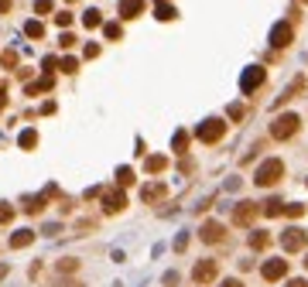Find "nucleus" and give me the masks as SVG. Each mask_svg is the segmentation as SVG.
<instances>
[{
    "instance_id": "1",
    "label": "nucleus",
    "mask_w": 308,
    "mask_h": 287,
    "mask_svg": "<svg viewBox=\"0 0 308 287\" xmlns=\"http://www.w3.org/2000/svg\"><path fill=\"white\" fill-rule=\"evenodd\" d=\"M281 174H284V164H281L277 157H267V161L257 168L253 181H257L260 188H270V185H277V181H281Z\"/></svg>"
},
{
    "instance_id": "2",
    "label": "nucleus",
    "mask_w": 308,
    "mask_h": 287,
    "mask_svg": "<svg viewBox=\"0 0 308 287\" xmlns=\"http://www.w3.org/2000/svg\"><path fill=\"white\" fill-rule=\"evenodd\" d=\"M298 127H301L298 113H281L274 123H270V137H274V140H288V137L298 134Z\"/></svg>"
},
{
    "instance_id": "3",
    "label": "nucleus",
    "mask_w": 308,
    "mask_h": 287,
    "mask_svg": "<svg viewBox=\"0 0 308 287\" xmlns=\"http://www.w3.org/2000/svg\"><path fill=\"white\" fill-rule=\"evenodd\" d=\"M223 134H226V123H223V120H216V116H212V120H202V123L195 127V137H199L202 144H216Z\"/></svg>"
},
{
    "instance_id": "4",
    "label": "nucleus",
    "mask_w": 308,
    "mask_h": 287,
    "mask_svg": "<svg viewBox=\"0 0 308 287\" xmlns=\"http://www.w3.org/2000/svg\"><path fill=\"white\" fill-rule=\"evenodd\" d=\"M216 277H219V263H216V260H199V263H195L192 280H195L199 287H202V284H212Z\"/></svg>"
},
{
    "instance_id": "5",
    "label": "nucleus",
    "mask_w": 308,
    "mask_h": 287,
    "mask_svg": "<svg viewBox=\"0 0 308 287\" xmlns=\"http://www.w3.org/2000/svg\"><path fill=\"white\" fill-rule=\"evenodd\" d=\"M308 243V232L305 229H298V226H291V229L281 232V246L288 249V253H298V249H305Z\"/></svg>"
},
{
    "instance_id": "6",
    "label": "nucleus",
    "mask_w": 308,
    "mask_h": 287,
    "mask_svg": "<svg viewBox=\"0 0 308 287\" xmlns=\"http://www.w3.org/2000/svg\"><path fill=\"white\" fill-rule=\"evenodd\" d=\"M123 205H127V195H123V188H110V191H103V212H106V215H116V212H123Z\"/></svg>"
},
{
    "instance_id": "7",
    "label": "nucleus",
    "mask_w": 308,
    "mask_h": 287,
    "mask_svg": "<svg viewBox=\"0 0 308 287\" xmlns=\"http://www.w3.org/2000/svg\"><path fill=\"white\" fill-rule=\"evenodd\" d=\"M264 79H267V72H264L260 65H250V69H243V76H240V89H243V93H253Z\"/></svg>"
},
{
    "instance_id": "8",
    "label": "nucleus",
    "mask_w": 308,
    "mask_h": 287,
    "mask_svg": "<svg viewBox=\"0 0 308 287\" xmlns=\"http://www.w3.org/2000/svg\"><path fill=\"white\" fill-rule=\"evenodd\" d=\"M253 219H257V205H253V202H236L233 222H236V226H250Z\"/></svg>"
},
{
    "instance_id": "9",
    "label": "nucleus",
    "mask_w": 308,
    "mask_h": 287,
    "mask_svg": "<svg viewBox=\"0 0 308 287\" xmlns=\"http://www.w3.org/2000/svg\"><path fill=\"white\" fill-rule=\"evenodd\" d=\"M270 45H274V48H288L291 45V24L288 21H281V24L270 28Z\"/></svg>"
},
{
    "instance_id": "10",
    "label": "nucleus",
    "mask_w": 308,
    "mask_h": 287,
    "mask_svg": "<svg viewBox=\"0 0 308 287\" xmlns=\"http://www.w3.org/2000/svg\"><path fill=\"white\" fill-rule=\"evenodd\" d=\"M168 195V185L165 181H151V185H144L140 188V198H144V205H151V202H161Z\"/></svg>"
},
{
    "instance_id": "11",
    "label": "nucleus",
    "mask_w": 308,
    "mask_h": 287,
    "mask_svg": "<svg viewBox=\"0 0 308 287\" xmlns=\"http://www.w3.org/2000/svg\"><path fill=\"white\" fill-rule=\"evenodd\" d=\"M260 273H264V280H281L288 273V260H267L260 267Z\"/></svg>"
},
{
    "instance_id": "12",
    "label": "nucleus",
    "mask_w": 308,
    "mask_h": 287,
    "mask_svg": "<svg viewBox=\"0 0 308 287\" xmlns=\"http://www.w3.org/2000/svg\"><path fill=\"white\" fill-rule=\"evenodd\" d=\"M144 14V0H120V18L123 21H134Z\"/></svg>"
},
{
    "instance_id": "13",
    "label": "nucleus",
    "mask_w": 308,
    "mask_h": 287,
    "mask_svg": "<svg viewBox=\"0 0 308 287\" xmlns=\"http://www.w3.org/2000/svg\"><path fill=\"white\" fill-rule=\"evenodd\" d=\"M165 168H168V157H165V154H151V157L144 161V171L147 174H161Z\"/></svg>"
},
{
    "instance_id": "14",
    "label": "nucleus",
    "mask_w": 308,
    "mask_h": 287,
    "mask_svg": "<svg viewBox=\"0 0 308 287\" xmlns=\"http://www.w3.org/2000/svg\"><path fill=\"white\" fill-rule=\"evenodd\" d=\"M52 86H55V79H52V72H45V76H41L38 82H31V86H28L24 93H28V96H38V93H48Z\"/></svg>"
},
{
    "instance_id": "15",
    "label": "nucleus",
    "mask_w": 308,
    "mask_h": 287,
    "mask_svg": "<svg viewBox=\"0 0 308 287\" xmlns=\"http://www.w3.org/2000/svg\"><path fill=\"white\" fill-rule=\"evenodd\" d=\"M199 236H202L206 243H219V239H223V226H219V222H206V226L199 229Z\"/></svg>"
},
{
    "instance_id": "16",
    "label": "nucleus",
    "mask_w": 308,
    "mask_h": 287,
    "mask_svg": "<svg viewBox=\"0 0 308 287\" xmlns=\"http://www.w3.org/2000/svg\"><path fill=\"white\" fill-rule=\"evenodd\" d=\"M31 243H35V232L31 229H18L14 236H11V246L14 249H24V246H31Z\"/></svg>"
},
{
    "instance_id": "17",
    "label": "nucleus",
    "mask_w": 308,
    "mask_h": 287,
    "mask_svg": "<svg viewBox=\"0 0 308 287\" xmlns=\"http://www.w3.org/2000/svg\"><path fill=\"white\" fill-rule=\"evenodd\" d=\"M48 198H52L48 191H45V195H35V198H24V212H31V215H35V212H41Z\"/></svg>"
},
{
    "instance_id": "18",
    "label": "nucleus",
    "mask_w": 308,
    "mask_h": 287,
    "mask_svg": "<svg viewBox=\"0 0 308 287\" xmlns=\"http://www.w3.org/2000/svg\"><path fill=\"white\" fill-rule=\"evenodd\" d=\"M264 215H267V219L284 215V202H281V198H267V202H264Z\"/></svg>"
},
{
    "instance_id": "19",
    "label": "nucleus",
    "mask_w": 308,
    "mask_h": 287,
    "mask_svg": "<svg viewBox=\"0 0 308 287\" xmlns=\"http://www.w3.org/2000/svg\"><path fill=\"white\" fill-rule=\"evenodd\" d=\"M24 35H28V38H41V35H45V24H41L38 18H31L24 24Z\"/></svg>"
},
{
    "instance_id": "20",
    "label": "nucleus",
    "mask_w": 308,
    "mask_h": 287,
    "mask_svg": "<svg viewBox=\"0 0 308 287\" xmlns=\"http://www.w3.org/2000/svg\"><path fill=\"white\" fill-rule=\"evenodd\" d=\"M185 147H189V134H185V130H178V134L172 137V151L175 154H185Z\"/></svg>"
},
{
    "instance_id": "21",
    "label": "nucleus",
    "mask_w": 308,
    "mask_h": 287,
    "mask_svg": "<svg viewBox=\"0 0 308 287\" xmlns=\"http://www.w3.org/2000/svg\"><path fill=\"white\" fill-rule=\"evenodd\" d=\"M270 246V232H253L250 236V249H267Z\"/></svg>"
},
{
    "instance_id": "22",
    "label": "nucleus",
    "mask_w": 308,
    "mask_h": 287,
    "mask_svg": "<svg viewBox=\"0 0 308 287\" xmlns=\"http://www.w3.org/2000/svg\"><path fill=\"white\" fill-rule=\"evenodd\" d=\"M18 144L24 151H31V147H38V134H35V130H24V134L18 137Z\"/></svg>"
},
{
    "instance_id": "23",
    "label": "nucleus",
    "mask_w": 308,
    "mask_h": 287,
    "mask_svg": "<svg viewBox=\"0 0 308 287\" xmlns=\"http://www.w3.org/2000/svg\"><path fill=\"white\" fill-rule=\"evenodd\" d=\"M103 35H106L110 41H120V38H123V28H120L116 21H110V24H103Z\"/></svg>"
},
{
    "instance_id": "24",
    "label": "nucleus",
    "mask_w": 308,
    "mask_h": 287,
    "mask_svg": "<svg viewBox=\"0 0 308 287\" xmlns=\"http://www.w3.org/2000/svg\"><path fill=\"white\" fill-rule=\"evenodd\" d=\"M82 24H86L89 31H93V28H103V18H99V11H86V14H82Z\"/></svg>"
},
{
    "instance_id": "25",
    "label": "nucleus",
    "mask_w": 308,
    "mask_h": 287,
    "mask_svg": "<svg viewBox=\"0 0 308 287\" xmlns=\"http://www.w3.org/2000/svg\"><path fill=\"white\" fill-rule=\"evenodd\" d=\"M116 185H120V188L134 185V171H130V168H116Z\"/></svg>"
},
{
    "instance_id": "26",
    "label": "nucleus",
    "mask_w": 308,
    "mask_h": 287,
    "mask_svg": "<svg viewBox=\"0 0 308 287\" xmlns=\"http://www.w3.org/2000/svg\"><path fill=\"white\" fill-rule=\"evenodd\" d=\"M154 18H158V21H175V7H172V4H158Z\"/></svg>"
},
{
    "instance_id": "27",
    "label": "nucleus",
    "mask_w": 308,
    "mask_h": 287,
    "mask_svg": "<svg viewBox=\"0 0 308 287\" xmlns=\"http://www.w3.org/2000/svg\"><path fill=\"white\" fill-rule=\"evenodd\" d=\"M58 69H62L65 76H72V72H79V62H76L72 55H69V58H62V65H58Z\"/></svg>"
},
{
    "instance_id": "28",
    "label": "nucleus",
    "mask_w": 308,
    "mask_h": 287,
    "mask_svg": "<svg viewBox=\"0 0 308 287\" xmlns=\"http://www.w3.org/2000/svg\"><path fill=\"white\" fill-rule=\"evenodd\" d=\"M58 65H62V62H58L55 55H45V58H41V69H45V72H55Z\"/></svg>"
},
{
    "instance_id": "29",
    "label": "nucleus",
    "mask_w": 308,
    "mask_h": 287,
    "mask_svg": "<svg viewBox=\"0 0 308 287\" xmlns=\"http://www.w3.org/2000/svg\"><path fill=\"white\" fill-rule=\"evenodd\" d=\"M284 215H288V219H301V215H305V205H284Z\"/></svg>"
},
{
    "instance_id": "30",
    "label": "nucleus",
    "mask_w": 308,
    "mask_h": 287,
    "mask_svg": "<svg viewBox=\"0 0 308 287\" xmlns=\"http://www.w3.org/2000/svg\"><path fill=\"white\" fill-rule=\"evenodd\" d=\"M55 24H58V28H69V24H72V14H69V11H58V14H55Z\"/></svg>"
},
{
    "instance_id": "31",
    "label": "nucleus",
    "mask_w": 308,
    "mask_h": 287,
    "mask_svg": "<svg viewBox=\"0 0 308 287\" xmlns=\"http://www.w3.org/2000/svg\"><path fill=\"white\" fill-rule=\"evenodd\" d=\"M11 219H14V209H11V205H0V226H7Z\"/></svg>"
},
{
    "instance_id": "32",
    "label": "nucleus",
    "mask_w": 308,
    "mask_h": 287,
    "mask_svg": "<svg viewBox=\"0 0 308 287\" xmlns=\"http://www.w3.org/2000/svg\"><path fill=\"white\" fill-rule=\"evenodd\" d=\"M79 267V260H58V273L65 270V273H72V270Z\"/></svg>"
},
{
    "instance_id": "33",
    "label": "nucleus",
    "mask_w": 308,
    "mask_h": 287,
    "mask_svg": "<svg viewBox=\"0 0 308 287\" xmlns=\"http://www.w3.org/2000/svg\"><path fill=\"white\" fill-rule=\"evenodd\" d=\"M35 11H38V14H48V11H52V0H35Z\"/></svg>"
},
{
    "instance_id": "34",
    "label": "nucleus",
    "mask_w": 308,
    "mask_h": 287,
    "mask_svg": "<svg viewBox=\"0 0 308 287\" xmlns=\"http://www.w3.org/2000/svg\"><path fill=\"white\" fill-rule=\"evenodd\" d=\"M240 116H243V106H240V103H233V106H230V120H240Z\"/></svg>"
},
{
    "instance_id": "35",
    "label": "nucleus",
    "mask_w": 308,
    "mask_h": 287,
    "mask_svg": "<svg viewBox=\"0 0 308 287\" xmlns=\"http://www.w3.org/2000/svg\"><path fill=\"white\" fill-rule=\"evenodd\" d=\"M189 246V236H185V232H182V236H178V239H175V249H178V253H182V249Z\"/></svg>"
},
{
    "instance_id": "36",
    "label": "nucleus",
    "mask_w": 308,
    "mask_h": 287,
    "mask_svg": "<svg viewBox=\"0 0 308 287\" xmlns=\"http://www.w3.org/2000/svg\"><path fill=\"white\" fill-rule=\"evenodd\" d=\"M72 45H76V35L65 31V35H62V48H72Z\"/></svg>"
},
{
    "instance_id": "37",
    "label": "nucleus",
    "mask_w": 308,
    "mask_h": 287,
    "mask_svg": "<svg viewBox=\"0 0 308 287\" xmlns=\"http://www.w3.org/2000/svg\"><path fill=\"white\" fill-rule=\"evenodd\" d=\"M86 58H96L99 55V45H86V52H82Z\"/></svg>"
},
{
    "instance_id": "38",
    "label": "nucleus",
    "mask_w": 308,
    "mask_h": 287,
    "mask_svg": "<svg viewBox=\"0 0 308 287\" xmlns=\"http://www.w3.org/2000/svg\"><path fill=\"white\" fill-rule=\"evenodd\" d=\"M11 11V0H0V14H7Z\"/></svg>"
},
{
    "instance_id": "39",
    "label": "nucleus",
    "mask_w": 308,
    "mask_h": 287,
    "mask_svg": "<svg viewBox=\"0 0 308 287\" xmlns=\"http://www.w3.org/2000/svg\"><path fill=\"white\" fill-rule=\"evenodd\" d=\"M284 287H308V284H305V280H288Z\"/></svg>"
},
{
    "instance_id": "40",
    "label": "nucleus",
    "mask_w": 308,
    "mask_h": 287,
    "mask_svg": "<svg viewBox=\"0 0 308 287\" xmlns=\"http://www.w3.org/2000/svg\"><path fill=\"white\" fill-rule=\"evenodd\" d=\"M223 287H243L240 280H223Z\"/></svg>"
},
{
    "instance_id": "41",
    "label": "nucleus",
    "mask_w": 308,
    "mask_h": 287,
    "mask_svg": "<svg viewBox=\"0 0 308 287\" xmlns=\"http://www.w3.org/2000/svg\"><path fill=\"white\" fill-rule=\"evenodd\" d=\"M4 277H7V263H0V280H4Z\"/></svg>"
},
{
    "instance_id": "42",
    "label": "nucleus",
    "mask_w": 308,
    "mask_h": 287,
    "mask_svg": "<svg viewBox=\"0 0 308 287\" xmlns=\"http://www.w3.org/2000/svg\"><path fill=\"white\" fill-rule=\"evenodd\" d=\"M305 267H308V260H305Z\"/></svg>"
}]
</instances>
